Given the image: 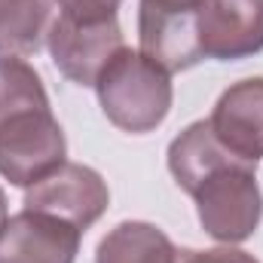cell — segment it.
<instances>
[{
	"instance_id": "7",
	"label": "cell",
	"mask_w": 263,
	"mask_h": 263,
	"mask_svg": "<svg viewBox=\"0 0 263 263\" xmlns=\"http://www.w3.org/2000/svg\"><path fill=\"white\" fill-rule=\"evenodd\" d=\"M22 205L34 208V211L55 214L86 233L107 211L110 190H107V181L95 168L80 165V162H65L59 172H52L31 190H25Z\"/></svg>"
},
{
	"instance_id": "5",
	"label": "cell",
	"mask_w": 263,
	"mask_h": 263,
	"mask_svg": "<svg viewBox=\"0 0 263 263\" xmlns=\"http://www.w3.org/2000/svg\"><path fill=\"white\" fill-rule=\"evenodd\" d=\"M123 28L117 18L107 22H80L59 12L46 31V49L52 65L73 86H95L101 67L123 49Z\"/></svg>"
},
{
	"instance_id": "13",
	"label": "cell",
	"mask_w": 263,
	"mask_h": 263,
	"mask_svg": "<svg viewBox=\"0 0 263 263\" xmlns=\"http://www.w3.org/2000/svg\"><path fill=\"white\" fill-rule=\"evenodd\" d=\"M178 263H260L254 254L236 248V245H217V248H178Z\"/></svg>"
},
{
	"instance_id": "6",
	"label": "cell",
	"mask_w": 263,
	"mask_h": 263,
	"mask_svg": "<svg viewBox=\"0 0 263 263\" xmlns=\"http://www.w3.org/2000/svg\"><path fill=\"white\" fill-rule=\"evenodd\" d=\"M202 59L242 62L263 52V0H205L196 12Z\"/></svg>"
},
{
	"instance_id": "1",
	"label": "cell",
	"mask_w": 263,
	"mask_h": 263,
	"mask_svg": "<svg viewBox=\"0 0 263 263\" xmlns=\"http://www.w3.org/2000/svg\"><path fill=\"white\" fill-rule=\"evenodd\" d=\"M175 184L196 202L202 230L220 245L248 242L263 220V193L257 165L233 156L208 126L196 120L165 153Z\"/></svg>"
},
{
	"instance_id": "11",
	"label": "cell",
	"mask_w": 263,
	"mask_h": 263,
	"mask_svg": "<svg viewBox=\"0 0 263 263\" xmlns=\"http://www.w3.org/2000/svg\"><path fill=\"white\" fill-rule=\"evenodd\" d=\"M52 25V0H0V52L37 55Z\"/></svg>"
},
{
	"instance_id": "12",
	"label": "cell",
	"mask_w": 263,
	"mask_h": 263,
	"mask_svg": "<svg viewBox=\"0 0 263 263\" xmlns=\"http://www.w3.org/2000/svg\"><path fill=\"white\" fill-rule=\"evenodd\" d=\"M59 9L70 15V18H80V22H107V18H117L123 0H55Z\"/></svg>"
},
{
	"instance_id": "10",
	"label": "cell",
	"mask_w": 263,
	"mask_h": 263,
	"mask_svg": "<svg viewBox=\"0 0 263 263\" xmlns=\"http://www.w3.org/2000/svg\"><path fill=\"white\" fill-rule=\"evenodd\" d=\"M95 263H178V245L150 220H123L98 242Z\"/></svg>"
},
{
	"instance_id": "8",
	"label": "cell",
	"mask_w": 263,
	"mask_h": 263,
	"mask_svg": "<svg viewBox=\"0 0 263 263\" xmlns=\"http://www.w3.org/2000/svg\"><path fill=\"white\" fill-rule=\"evenodd\" d=\"M83 230L55 214L22 208L0 230V263H77Z\"/></svg>"
},
{
	"instance_id": "2",
	"label": "cell",
	"mask_w": 263,
	"mask_h": 263,
	"mask_svg": "<svg viewBox=\"0 0 263 263\" xmlns=\"http://www.w3.org/2000/svg\"><path fill=\"white\" fill-rule=\"evenodd\" d=\"M67 162V141L40 73L0 52V178L31 190Z\"/></svg>"
},
{
	"instance_id": "9",
	"label": "cell",
	"mask_w": 263,
	"mask_h": 263,
	"mask_svg": "<svg viewBox=\"0 0 263 263\" xmlns=\"http://www.w3.org/2000/svg\"><path fill=\"white\" fill-rule=\"evenodd\" d=\"M208 126L214 138L239 159H263V77H248L220 92Z\"/></svg>"
},
{
	"instance_id": "4",
	"label": "cell",
	"mask_w": 263,
	"mask_h": 263,
	"mask_svg": "<svg viewBox=\"0 0 263 263\" xmlns=\"http://www.w3.org/2000/svg\"><path fill=\"white\" fill-rule=\"evenodd\" d=\"M205 0H138V43L147 59L168 73L202 62L196 40V12Z\"/></svg>"
},
{
	"instance_id": "14",
	"label": "cell",
	"mask_w": 263,
	"mask_h": 263,
	"mask_svg": "<svg viewBox=\"0 0 263 263\" xmlns=\"http://www.w3.org/2000/svg\"><path fill=\"white\" fill-rule=\"evenodd\" d=\"M6 217H9V208H6V193H3V187H0V230H3V223H6Z\"/></svg>"
},
{
	"instance_id": "3",
	"label": "cell",
	"mask_w": 263,
	"mask_h": 263,
	"mask_svg": "<svg viewBox=\"0 0 263 263\" xmlns=\"http://www.w3.org/2000/svg\"><path fill=\"white\" fill-rule=\"evenodd\" d=\"M95 95L104 117L120 132L147 135L156 132L172 114L175 86L172 73L141 49L123 46L95 80Z\"/></svg>"
}]
</instances>
